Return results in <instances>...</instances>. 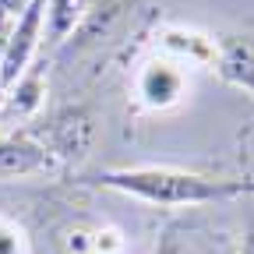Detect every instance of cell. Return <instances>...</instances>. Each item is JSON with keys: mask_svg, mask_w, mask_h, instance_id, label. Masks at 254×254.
Here are the masks:
<instances>
[{"mask_svg": "<svg viewBox=\"0 0 254 254\" xmlns=\"http://www.w3.org/2000/svg\"><path fill=\"white\" fill-rule=\"evenodd\" d=\"M21 11V0H0V14H14Z\"/></svg>", "mask_w": 254, "mask_h": 254, "instance_id": "30bf717a", "label": "cell"}, {"mask_svg": "<svg viewBox=\"0 0 254 254\" xmlns=\"http://www.w3.org/2000/svg\"><path fill=\"white\" fill-rule=\"evenodd\" d=\"M92 134H95V120L85 106H67V110H57L50 120H46V131H43V152L53 159H81L92 145Z\"/></svg>", "mask_w": 254, "mask_h": 254, "instance_id": "3957f363", "label": "cell"}, {"mask_svg": "<svg viewBox=\"0 0 254 254\" xmlns=\"http://www.w3.org/2000/svg\"><path fill=\"white\" fill-rule=\"evenodd\" d=\"M92 184L124 190L131 198L152 201V205H208V201H230L240 194H254V180H222V177H201L184 170H106L92 177Z\"/></svg>", "mask_w": 254, "mask_h": 254, "instance_id": "6da1fadb", "label": "cell"}, {"mask_svg": "<svg viewBox=\"0 0 254 254\" xmlns=\"http://www.w3.org/2000/svg\"><path fill=\"white\" fill-rule=\"evenodd\" d=\"M215 67L230 85L247 88L254 95V36H247V32L222 36L219 53H215Z\"/></svg>", "mask_w": 254, "mask_h": 254, "instance_id": "277c9868", "label": "cell"}, {"mask_svg": "<svg viewBox=\"0 0 254 254\" xmlns=\"http://www.w3.org/2000/svg\"><path fill=\"white\" fill-rule=\"evenodd\" d=\"M92 0H50L46 18H50V46H60L88 14Z\"/></svg>", "mask_w": 254, "mask_h": 254, "instance_id": "52a82bcc", "label": "cell"}, {"mask_svg": "<svg viewBox=\"0 0 254 254\" xmlns=\"http://www.w3.org/2000/svg\"><path fill=\"white\" fill-rule=\"evenodd\" d=\"M180 88H184L180 74L173 67H166V64H152V67L141 74V95H145L148 106H170V103H177Z\"/></svg>", "mask_w": 254, "mask_h": 254, "instance_id": "8992f818", "label": "cell"}, {"mask_svg": "<svg viewBox=\"0 0 254 254\" xmlns=\"http://www.w3.org/2000/svg\"><path fill=\"white\" fill-rule=\"evenodd\" d=\"M43 11H46V0H28L21 7L18 25L7 32V43H4V60H0V88H11L14 81H21L25 74V64L32 60L39 46V28H43Z\"/></svg>", "mask_w": 254, "mask_h": 254, "instance_id": "7a4b0ae2", "label": "cell"}, {"mask_svg": "<svg viewBox=\"0 0 254 254\" xmlns=\"http://www.w3.org/2000/svg\"><path fill=\"white\" fill-rule=\"evenodd\" d=\"M240 254H254V230L247 233V240H244V251H240Z\"/></svg>", "mask_w": 254, "mask_h": 254, "instance_id": "8fae6325", "label": "cell"}, {"mask_svg": "<svg viewBox=\"0 0 254 254\" xmlns=\"http://www.w3.org/2000/svg\"><path fill=\"white\" fill-rule=\"evenodd\" d=\"M0 43H7V14H0Z\"/></svg>", "mask_w": 254, "mask_h": 254, "instance_id": "7c38bea8", "label": "cell"}, {"mask_svg": "<svg viewBox=\"0 0 254 254\" xmlns=\"http://www.w3.org/2000/svg\"><path fill=\"white\" fill-rule=\"evenodd\" d=\"M0 254H18V240H14V233L4 230V226H0Z\"/></svg>", "mask_w": 254, "mask_h": 254, "instance_id": "9c48e42d", "label": "cell"}, {"mask_svg": "<svg viewBox=\"0 0 254 254\" xmlns=\"http://www.w3.org/2000/svg\"><path fill=\"white\" fill-rule=\"evenodd\" d=\"M155 254H208V251L201 247V240L190 233L184 222H173V226H166L163 237H159Z\"/></svg>", "mask_w": 254, "mask_h": 254, "instance_id": "ba28073f", "label": "cell"}, {"mask_svg": "<svg viewBox=\"0 0 254 254\" xmlns=\"http://www.w3.org/2000/svg\"><path fill=\"white\" fill-rule=\"evenodd\" d=\"M53 163V159L32 141L18 138H0V177H25V173H39Z\"/></svg>", "mask_w": 254, "mask_h": 254, "instance_id": "5b68a950", "label": "cell"}]
</instances>
